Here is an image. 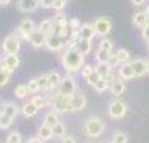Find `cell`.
<instances>
[{
    "label": "cell",
    "mask_w": 149,
    "mask_h": 143,
    "mask_svg": "<svg viewBox=\"0 0 149 143\" xmlns=\"http://www.w3.org/2000/svg\"><path fill=\"white\" fill-rule=\"evenodd\" d=\"M133 23H134V27H138V28H141V30H143L144 27H148L149 25V18H148V15H146V12H138V13H134Z\"/></svg>",
    "instance_id": "cell-17"
},
{
    "label": "cell",
    "mask_w": 149,
    "mask_h": 143,
    "mask_svg": "<svg viewBox=\"0 0 149 143\" xmlns=\"http://www.w3.org/2000/svg\"><path fill=\"white\" fill-rule=\"evenodd\" d=\"M37 82H38V85H40L42 92H47V90H48V73L38 75V77H37Z\"/></svg>",
    "instance_id": "cell-35"
},
{
    "label": "cell",
    "mask_w": 149,
    "mask_h": 143,
    "mask_svg": "<svg viewBox=\"0 0 149 143\" xmlns=\"http://www.w3.org/2000/svg\"><path fill=\"white\" fill-rule=\"evenodd\" d=\"M55 0H40V7L43 8H53Z\"/></svg>",
    "instance_id": "cell-45"
},
{
    "label": "cell",
    "mask_w": 149,
    "mask_h": 143,
    "mask_svg": "<svg viewBox=\"0 0 149 143\" xmlns=\"http://www.w3.org/2000/svg\"><path fill=\"white\" fill-rule=\"evenodd\" d=\"M10 77H12V73H8L5 70H0V88L5 87V85L10 82Z\"/></svg>",
    "instance_id": "cell-42"
},
{
    "label": "cell",
    "mask_w": 149,
    "mask_h": 143,
    "mask_svg": "<svg viewBox=\"0 0 149 143\" xmlns=\"http://www.w3.org/2000/svg\"><path fill=\"white\" fill-rule=\"evenodd\" d=\"M38 30H40V32H43L47 37H50V35H55V33H56V28H55L52 18H50V20H43L42 23L38 25Z\"/></svg>",
    "instance_id": "cell-20"
},
{
    "label": "cell",
    "mask_w": 149,
    "mask_h": 143,
    "mask_svg": "<svg viewBox=\"0 0 149 143\" xmlns=\"http://www.w3.org/2000/svg\"><path fill=\"white\" fill-rule=\"evenodd\" d=\"M93 27H95V30H96V35H100V37L104 38L108 33L111 32L113 23L108 17H98L95 20V23H93Z\"/></svg>",
    "instance_id": "cell-7"
},
{
    "label": "cell",
    "mask_w": 149,
    "mask_h": 143,
    "mask_svg": "<svg viewBox=\"0 0 149 143\" xmlns=\"http://www.w3.org/2000/svg\"><path fill=\"white\" fill-rule=\"evenodd\" d=\"M131 4H133L134 7H139V5H144L146 0H131Z\"/></svg>",
    "instance_id": "cell-50"
},
{
    "label": "cell",
    "mask_w": 149,
    "mask_h": 143,
    "mask_svg": "<svg viewBox=\"0 0 149 143\" xmlns=\"http://www.w3.org/2000/svg\"><path fill=\"white\" fill-rule=\"evenodd\" d=\"M148 48H149V42H148Z\"/></svg>",
    "instance_id": "cell-55"
},
{
    "label": "cell",
    "mask_w": 149,
    "mask_h": 143,
    "mask_svg": "<svg viewBox=\"0 0 149 143\" xmlns=\"http://www.w3.org/2000/svg\"><path fill=\"white\" fill-rule=\"evenodd\" d=\"M27 85H28V90H30V93H33V95H37L38 92L42 90V88H40V85H38V82H37V78H32Z\"/></svg>",
    "instance_id": "cell-39"
},
{
    "label": "cell",
    "mask_w": 149,
    "mask_h": 143,
    "mask_svg": "<svg viewBox=\"0 0 149 143\" xmlns=\"http://www.w3.org/2000/svg\"><path fill=\"white\" fill-rule=\"evenodd\" d=\"M66 2H68V0H66Z\"/></svg>",
    "instance_id": "cell-57"
},
{
    "label": "cell",
    "mask_w": 149,
    "mask_h": 143,
    "mask_svg": "<svg viewBox=\"0 0 149 143\" xmlns=\"http://www.w3.org/2000/svg\"><path fill=\"white\" fill-rule=\"evenodd\" d=\"M32 101L37 105V108L38 110H42V108H45V106H48L50 105V101H48V97L43 93V95H33V98H32Z\"/></svg>",
    "instance_id": "cell-26"
},
{
    "label": "cell",
    "mask_w": 149,
    "mask_h": 143,
    "mask_svg": "<svg viewBox=\"0 0 149 143\" xmlns=\"http://www.w3.org/2000/svg\"><path fill=\"white\" fill-rule=\"evenodd\" d=\"M20 38L17 37L15 33H12V35H8V37H5V40H3V43H2V50H3V53L5 55H8V53H18V50H20Z\"/></svg>",
    "instance_id": "cell-6"
},
{
    "label": "cell",
    "mask_w": 149,
    "mask_h": 143,
    "mask_svg": "<svg viewBox=\"0 0 149 143\" xmlns=\"http://www.w3.org/2000/svg\"><path fill=\"white\" fill-rule=\"evenodd\" d=\"M53 137L55 138H60V140H61L63 137H66V127H65L63 122H58L53 127Z\"/></svg>",
    "instance_id": "cell-30"
},
{
    "label": "cell",
    "mask_w": 149,
    "mask_h": 143,
    "mask_svg": "<svg viewBox=\"0 0 149 143\" xmlns=\"http://www.w3.org/2000/svg\"><path fill=\"white\" fill-rule=\"evenodd\" d=\"M58 122H60L58 113H56L55 110L48 111L47 115H45V120H43V123H45V125H48V127H52V128H53V127H55V125H56Z\"/></svg>",
    "instance_id": "cell-27"
},
{
    "label": "cell",
    "mask_w": 149,
    "mask_h": 143,
    "mask_svg": "<svg viewBox=\"0 0 149 143\" xmlns=\"http://www.w3.org/2000/svg\"><path fill=\"white\" fill-rule=\"evenodd\" d=\"M68 28L70 32H80L81 28V23L78 18H68Z\"/></svg>",
    "instance_id": "cell-36"
},
{
    "label": "cell",
    "mask_w": 149,
    "mask_h": 143,
    "mask_svg": "<svg viewBox=\"0 0 149 143\" xmlns=\"http://www.w3.org/2000/svg\"><path fill=\"white\" fill-rule=\"evenodd\" d=\"M45 47L50 50V52H60V50H63L65 47H66V42H65V38L58 37L56 33L55 35H50V37L47 38V45Z\"/></svg>",
    "instance_id": "cell-9"
},
{
    "label": "cell",
    "mask_w": 149,
    "mask_h": 143,
    "mask_svg": "<svg viewBox=\"0 0 149 143\" xmlns=\"http://www.w3.org/2000/svg\"><path fill=\"white\" fill-rule=\"evenodd\" d=\"M65 7H66V0H55L53 8H55L56 12H63Z\"/></svg>",
    "instance_id": "cell-44"
},
{
    "label": "cell",
    "mask_w": 149,
    "mask_h": 143,
    "mask_svg": "<svg viewBox=\"0 0 149 143\" xmlns=\"http://www.w3.org/2000/svg\"><path fill=\"white\" fill-rule=\"evenodd\" d=\"M126 113H128V105L123 100L109 101V105H108V115H109V118H113V120H121Z\"/></svg>",
    "instance_id": "cell-4"
},
{
    "label": "cell",
    "mask_w": 149,
    "mask_h": 143,
    "mask_svg": "<svg viewBox=\"0 0 149 143\" xmlns=\"http://www.w3.org/2000/svg\"><path fill=\"white\" fill-rule=\"evenodd\" d=\"M129 137L126 132H121V130H116V132L111 135V140L109 143H128Z\"/></svg>",
    "instance_id": "cell-24"
},
{
    "label": "cell",
    "mask_w": 149,
    "mask_h": 143,
    "mask_svg": "<svg viewBox=\"0 0 149 143\" xmlns=\"http://www.w3.org/2000/svg\"><path fill=\"white\" fill-rule=\"evenodd\" d=\"M5 143H22V135L18 132H10Z\"/></svg>",
    "instance_id": "cell-38"
},
{
    "label": "cell",
    "mask_w": 149,
    "mask_h": 143,
    "mask_svg": "<svg viewBox=\"0 0 149 143\" xmlns=\"http://www.w3.org/2000/svg\"><path fill=\"white\" fill-rule=\"evenodd\" d=\"M60 92L63 93V95H74L76 93V80L71 77V75H66V77H63V80H61V83H60Z\"/></svg>",
    "instance_id": "cell-8"
},
{
    "label": "cell",
    "mask_w": 149,
    "mask_h": 143,
    "mask_svg": "<svg viewBox=\"0 0 149 143\" xmlns=\"http://www.w3.org/2000/svg\"><path fill=\"white\" fill-rule=\"evenodd\" d=\"M47 35L43 32H40V30H35V32H32L30 33V37H28V42H30V45L32 47H35V48H42V47H45L47 45Z\"/></svg>",
    "instance_id": "cell-12"
},
{
    "label": "cell",
    "mask_w": 149,
    "mask_h": 143,
    "mask_svg": "<svg viewBox=\"0 0 149 143\" xmlns=\"http://www.w3.org/2000/svg\"><path fill=\"white\" fill-rule=\"evenodd\" d=\"M146 15H148V18H149V5H148V8H146Z\"/></svg>",
    "instance_id": "cell-53"
},
{
    "label": "cell",
    "mask_w": 149,
    "mask_h": 143,
    "mask_svg": "<svg viewBox=\"0 0 149 143\" xmlns=\"http://www.w3.org/2000/svg\"><path fill=\"white\" fill-rule=\"evenodd\" d=\"M61 80H63V77H61L58 72H50V73H48V90H52V88H58L60 83H61Z\"/></svg>",
    "instance_id": "cell-21"
},
{
    "label": "cell",
    "mask_w": 149,
    "mask_h": 143,
    "mask_svg": "<svg viewBox=\"0 0 149 143\" xmlns=\"http://www.w3.org/2000/svg\"><path fill=\"white\" fill-rule=\"evenodd\" d=\"M37 137H40L43 142H48V140H52V138H53V128L48 127V125H45V123H42V125L38 127Z\"/></svg>",
    "instance_id": "cell-18"
},
{
    "label": "cell",
    "mask_w": 149,
    "mask_h": 143,
    "mask_svg": "<svg viewBox=\"0 0 149 143\" xmlns=\"http://www.w3.org/2000/svg\"><path fill=\"white\" fill-rule=\"evenodd\" d=\"M37 30V27H35V22L30 20V18H25V20L20 22V25H18V28H17L15 35L20 40H28V37H30V33L35 32Z\"/></svg>",
    "instance_id": "cell-5"
},
{
    "label": "cell",
    "mask_w": 149,
    "mask_h": 143,
    "mask_svg": "<svg viewBox=\"0 0 149 143\" xmlns=\"http://www.w3.org/2000/svg\"><path fill=\"white\" fill-rule=\"evenodd\" d=\"M95 70H96V73L100 75L101 78H104V77H106V75L109 73L113 68L109 67V63H108V62H98V63H96V67H95Z\"/></svg>",
    "instance_id": "cell-25"
},
{
    "label": "cell",
    "mask_w": 149,
    "mask_h": 143,
    "mask_svg": "<svg viewBox=\"0 0 149 143\" xmlns=\"http://www.w3.org/2000/svg\"><path fill=\"white\" fill-rule=\"evenodd\" d=\"M91 48H93V45H91V40H85V38H80V42H78V50H80L83 55H88V53L91 52Z\"/></svg>",
    "instance_id": "cell-29"
},
{
    "label": "cell",
    "mask_w": 149,
    "mask_h": 143,
    "mask_svg": "<svg viewBox=\"0 0 149 143\" xmlns=\"http://www.w3.org/2000/svg\"><path fill=\"white\" fill-rule=\"evenodd\" d=\"M52 22H53V25H55V28H60V27H65V25H68V18L65 17V13L63 12H58L56 15L52 18Z\"/></svg>",
    "instance_id": "cell-28"
},
{
    "label": "cell",
    "mask_w": 149,
    "mask_h": 143,
    "mask_svg": "<svg viewBox=\"0 0 149 143\" xmlns=\"http://www.w3.org/2000/svg\"><path fill=\"white\" fill-rule=\"evenodd\" d=\"M96 35V30L93 23H83L80 28V38H85V40H93Z\"/></svg>",
    "instance_id": "cell-16"
},
{
    "label": "cell",
    "mask_w": 149,
    "mask_h": 143,
    "mask_svg": "<svg viewBox=\"0 0 149 143\" xmlns=\"http://www.w3.org/2000/svg\"><path fill=\"white\" fill-rule=\"evenodd\" d=\"M109 90H111V93L114 97H119V95H123L124 92H126V83H124V80L123 78H119L116 82V83H113L111 87H109Z\"/></svg>",
    "instance_id": "cell-23"
},
{
    "label": "cell",
    "mask_w": 149,
    "mask_h": 143,
    "mask_svg": "<svg viewBox=\"0 0 149 143\" xmlns=\"http://www.w3.org/2000/svg\"><path fill=\"white\" fill-rule=\"evenodd\" d=\"M93 70H95V68H93L91 65H85V67L81 68V75H83V77L86 78V77H88V75H90L91 72H93Z\"/></svg>",
    "instance_id": "cell-46"
},
{
    "label": "cell",
    "mask_w": 149,
    "mask_h": 143,
    "mask_svg": "<svg viewBox=\"0 0 149 143\" xmlns=\"http://www.w3.org/2000/svg\"><path fill=\"white\" fill-rule=\"evenodd\" d=\"M86 106V97L83 92H76L73 95V103H71V111H80Z\"/></svg>",
    "instance_id": "cell-15"
},
{
    "label": "cell",
    "mask_w": 149,
    "mask_h": 143,
    "mask_svg": "<svg viewBox=\"0 0 149 143\" xmlns=\"http://www.w3.org/2000/svg\"><path fill=\"white\" fill-rule=\"evenodd\" d=\"M60 60H61V67L71 73L81 72V68L85 67V55L78 48H65Z\"/></svg>",
    "instance_id": "cell-1"
},
{
    "label": "cell",
    "mask_w": 149,
    "mask_h": 143,
    "mask_svg": "<svg viewBox=\"0 0 149 143\" xmlns=\"http://www.w3.org/2000/svg\"><path fill=\"white\" fill-rule=\"evenodd\" d=\"M131 65H133V70L136 77H144V75L148 73V62L143 58H134L131 60Z\"/></svg>",
    "instance_id": "cell-14"
},
{
    "label": "cell",
    "mask_w": 149,
    "mask_h": 143,
    "mask_svg": "<svg viewBox=\"0 0 149 143\" xmlns=\"http://www.w3.org/2000/svg\"><path fill=\"white\" fill-rule=\"evenodd\" d=\"M109 57H111V52L103 50V48H98V50H96V60H98V62H108Z\"/></svg>",
    "instance_id": "cell-34"
},
{
    "label": "cell",
    "mask_w": 149,
    "mask_h": 143,
    "mask_svg": "<svg viewBox=\"0 0 149 143\" xmlns=\"http://www.w3.org/2000/svg\"><path fill=\"white\" fill-rule=\"evenodd\" d=\"M12 0H0V5H8Z\"/></svg>",
    "instance_id": "cell-51"
},
{
    "label": "cell",
    "mask_w": 149,
    "mask_h": 143,
    "mask_svg": "<svg viewBox=\"0 0 149 143\" xmlns=\"http://www.w3.org/2000/svg\"><path fill=\"white\" fill-rule=\"evenodd\" d=\"M141 37H143L146 42H149V25L143 28V32H141Z\"/></svg>",
    "instance_id": "cell-47"
},
{
    "label": "cell",
    "mask_w": 149,
    "mask_h": 143,
    "mask_svg": "<svg viewBox=\"0 0 149 143\" xmlns=\"http://www.w3.org/2000/svg\"><path fill=\"white\" fill-rule=\"evenodd\" d=\"M0 70H3V58L0 57Z\"/></svg>",
    "instance_id": "cell-52"
},
{
    "label": "cell",
    "mask_w": 149,
    "mask_h": 143,
    "mask_svg": "<svg viewBox=\"0 0 149 143\" xmlns=\"http://www.w3.org/2000/svg\"><path fill=\"white\" fill-rule=\"evenodd\" d=\"M118 73H119V77H121V78L124 80V82L136 78V73H134L131 62H128V63H121V67L118 68Z\"/></svg>",
    "instance_id": "cell-13"
},
{
    "label": "cell",
    "mask_w": 149,
    "mask_h": 143,
    "mask_svg": "<svg viewBox=\"0 0 149 143\" xmlns=\"http://www.w3.org/2000/svg\"><path fill=\"white\" fill-rule=\"evenodd\" d=\"M40 7V0H17V8L22 13H32Z\"/></svg>",
    "instance_id": "cell-11"
},
{
    "label": "cell",
    "mask_w": 149,
    "mask_h": 143,
    "mask_svg": "<svg viewBox=\"0 0 149 143\" xmlns=\"http://www.w3.org/2000/svg\"><path fill=\"white\" fill-rule=\"evenodd\" d=\"M20 65V58H18V53H8L3 57V70L8 73H13Z\"/></svg>",
    "instance_id": "cell-10"
},
{
    "label": "cell",
    "mask_w": 149,
    "mask_h": 143,
    "mask_svg": "<svg viewBox=\"0 0 149 143\" xmlns=\"http://www.w3.org/2000/svg\"><path fill=\"white\" fill-rule=\"evenodd\" d=\"M22 113H23V117H27V118H33L35 115L38 113V108H37V105L33 103L32 100L28 101V103H25V105L22 106Z\"/></svg>",
    "instance_id": "cell-22"
},
{
    "label": "cell",
    "mask_w": 149,
    "mask_h": 143,
    "mask_svg": "<svg viewBox=\"0 0 149 143\" xmlns=\"http://www.w3.org/2000/svg\"><path fill=\"white\" fill-rule=\"evenodd\" d=\"M27 143H45V142H43V140H42L40 137H32Z\"/></svg>",
    "instance_id": "cell-49"
},
{
    "label": "cell",
    "mask_w": 149,
    "mask_h": 143,
    "mask_svg": "<svg viewBox=\"0 0 149 143\" xmlns=\"http://www.w3.org/2000/svg\"><path fill=\"white\" fill-rule=\"evenodd\" d=\"M101 78V77H100V75L96 73V70H93V72H91L90 75H88V77H86V82H88V85H91V87H95L96 83H98V80Z\"/></svg>",
    "instance_id": "cell-40"
},
{
    "label": "cell",
    "mask_w": 149,
    "mask_h": 143,
    "mask_svg": "<svg viewBox=\"0 0 149 143\" xmlns=\"http://www.w3.org/2000/svg\"><path fill=\"white\" fill-rule=\"evenodd\" d=\"M2 111H3L5 115H8V117H12L13 120H15L17 115L20 113V108H18L15 103H12V101H5V103L2 105Z\"/></svg>",
    "instance_id": "cell-19"
},
{
    "label": "cell",
    "mask_w": 149,
    "mask_h": 143,
    "mask_svg": "<svg viewBox=\"0 0 149 143\" xmlns=\"http://www.w3.org/2000/svg\"><path fill=\"white\" fill-rule=\"evenodd\" d=\"M148 75H149V60H148Z\"/></svg>",
    "instance_id": "cell-54"
},
{
    "label": "cell",
    "mask_w": 149,
    "mask_h": 143,
    "mask_svg": "<svg viewBox=\"0 0 149 143\" xmlns=\"http://www.w3.org/2000/svg\"><path fill=\"white\" fill-rule=\"evenodd\" d=\"M93 88H95V92H98V93H103V92H106L109 87H108V83H106V80L104 78H100L98 80V83H96Z\"/></svg>",
    "instance_id": "cell-37"
},
{
    "label": "cell",
    "mask_w": 149,
    "mask_h": 143,
    "mask_svg": "<svg viewBox=\"0 0 149 143\" xmlns=\"http://www.w3.org/2000/svg\"><path fill=\"white\" fill-rule=\"evenodd\" d=\"M100 48L108 50V52H113V42H111V40H108L106 37L101 38V42H100Z\"/></svg>",
    "instance_id": "cell-43"
},
{
    "label": "cell",
    "mask_w": 149,
    "mask_h": 143,
    "mask_svg": "<svg viewBox=\"0 0 149 143\" xmlns=\"http://www.w3.org/2000/svg\"><path fill=\"white\" fill-rule=\"evenodd\" d=\"M104 132V122L100 117H91L85 122V133L88 138H100Z\"/></svg>",
    "instance_id": "cell-2"
},
{
    "label": "cell",
    "mask_w": 149,
    "mask_h": 143,
    "mask_svg": "<svg viewBox=\"0 0 149 143\" xmlns=\"http://www.w3.org/2000/svg\"><path fill=\"white\" fill-rule=\"evenodd\" d=\"M0 115H2V110H0Z\"/></svg>",
    "instance_id": "cell-56"
},
{
    "label": "cell",
    "mask_w": 149,
    "mask_h": 143,
    "mask_svg": "<svg viewBox=\"0 0 149 143\" xmlns=\"http://www.w3.org/2000/svg\"><path fill=\"white\" fill-rule=\"evenodd\" d=\"M61 143H76V138H74V137H70V135H66V137L61 138Z\"/></svg>",
    "instance_id": "cell-48"
},
{
    "label": "cell",
    "mask_w": 149,
    "mask_h": 143,
    "mask_svg": "<svg viewBox=\"0 0 149 143\" xmlns=\"http://www.w3.org/2000/svg\"><path fill=\"white\" fill-rule=\"evenodd\" d=\"M12 122H13V118L8 117V115H5L3 111H2V115H0V130H8L12 125Z\"/></svg>",
    "instance_id": "cell-32"
},
{
    "label": "cell",
    "mask_w": 149,
    "mask_h": 143,
    "mask_svg": "<svg viewBox=\"0 0 149 143\" xmlns=\"http://www.w3.org/2000/svg\"><path fill=\"white\" fill-rule=\"evenodd\" d=\"M30 90H28V85H17L15 87V97L17 98H27Z\"/></svg>",
    "instance_id": "cell-31"
},
{
    "label": "cell",
    "mask_w": 149,
    "mask_h": 143,
    "mask_svg": "<svg viewBox=\"0 0 149 143\" xmlns=\"http://www.w3.org/2000/svg\"><path fill=\"white\" fill-rule=\"evenodd\" d=\"M108 63H109V67H111L113 70H114V68H119V67H121V62H119V58H118L116 53H111V57L108 58Z\"/></svg>",
    "instance_id": "cell-41"
},
{
    "label": "cell",
    "mask_w": 149,
    "mask_h": 143,
    "mask_svg": "<svg viewBox=\"0 0 149 143\" xmlns=\"http://www.w3.org/2000/svg\"><path fill=\"white\" fill-rule=\"evenodd\" d=\"M116 55H118V58H119V62L121 63H128V62H131V53H129V50H126V48H119L116 52Z\"/></svg>",
    "instance_id": "cell-33"
},
{
    "label": "cell",
    "mask_w": 149,
    "mask_h": 143,
    "mask_svg": "<svg viewBox=\"0 0 149 143\" xmlns=\"http://www.w3.org/2000/svg\"><path fill=\"white\" fill-rule=\"evenodd\" d=\"M71 103H73V95H63L60 93L53 101H52V108H53L56 113H68L71 111Z\"/></svg>",
    "instance_id": "cell-3"
}]
</instances>
